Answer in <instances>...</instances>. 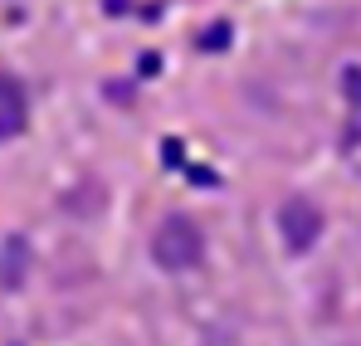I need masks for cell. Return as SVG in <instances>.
Listing matches in <instances>:
<instances>
[{
    "mask_svg": "<svg viewBox=\"0 0 361 346\" xmlns=\"http://www.w3.org/2000/svg\"><path fill=\"white\" fill-rule=\"evenodd\" d=\"M20 122H25V108H20V93H15V83H0V137L20 132Z\"/></svg>",
    "mask_w": 361,
    "mask_h": 346,
    "instance_id": "3",
    "label": "cell"
},
{
    "mask_svg": "<svg viewBox=\"0 0 361 346\" xmlns=\"http://www.w3.org/2000/svg\"><path fill=\"white\" fill-rule=\"evenodd\" d=\"M200 249H205V239H200V230H195L185 215H166V220H161V230H157V244H152L157 264H161V268H171V273L195 268V264H200Z\"/></svg>",
    "mask_w": 361,
    "mask_h": 346,
    "instance_id": "1",
    "label": "cell"
},
{
    "mask_svg": "<svg viewBox=\"0 0 361 346\" xmlns=\"http://www.w3.org/2000/svg\"><path fill=\"white\" fill-rule=\"evenodd\" d=\"M225 39H230V25H215V30H210V35H205V44H210V49H220V44H225Z\"/></svg>",
    "mask_w": 361,
    "mask_h": 346,
    "instance_id": "4",
    "label": "cell"
},
{
    "mask_svg": "<svg viewBox=\"0 0 361 346\" xmlns=\"http://www.w3.org/2000/svg\"><path fill=\"white\" fill-rule=\"evenodd\" d=\"M347 93H352V103L361 98V68H352V73H347Z\"/></svg>",
    "mask_w": 361,
    "mask_h": 346,
    "instance_id": "5",
    "label": "cell"
},
{
    "mask_svg": "<svg viewBox=\"0 0 361 346\" xmlns=\"http://www.w3.org/2000/svg\"><path fill=\"white\" fill-rule=\"evenodd\" d=\"M279 230L283 239L293 244V249H307L317 230H322V215H317V205H307V200H288L283 210H279Z\"/></svg>",
    "mask_w": 361,
    "mask_h": 346,
    "instance_id": "2",
    "label": "cell"
}]
</instances>
